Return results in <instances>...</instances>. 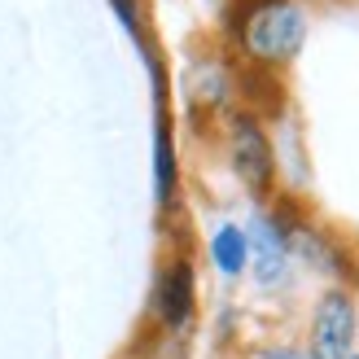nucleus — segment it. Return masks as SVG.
<instances>
[{
	"label": "nucleus",
	"instance_id": "nucleus-2",
	"mask_svg": "<svg viewBox=\"0 0 359 359\" xmlns=\"http://www.w3.org/2000/svg\"><path fill=\"white\" fill-rule=\"evenodd\" d=\"M355 337V307L346 294H325L311 320V359H346Z\"/></svg>",
	"mask_w": 359,
	"mask_h": 359
},
{
	"label": "nucleus",
	"instance_id": "nucleus-3",
	"mask_svg": "<svg viewBox=\"0 0 359 359\" xmlns=\"http://www.w3.org/2000/svg\"><path fill=\"white\" fill-rule=\"evenodd\" d=\"M232 167H237L241 184L250 193H267L272 189V145L255 118H237L232 123Z\"/></svg>",
	"mask_w": 359,
	"mask_h": 359
},
{
	"label": "nucleus",
	"instance_id": "nucleus-7",
	"mask_svg": "<svg viewBox=\"0 0 359 359\" xmlns=\"http://www.w3.org/2000/svg\"><path fill=\"white\" fill-rule=\"evenodd\" d=\"M267 359H302V355H290V351H276V355H267Z\"/></svg>",
	"mask_w": 359,
	"mask_h": 359
},
{
	"label": "nucleus",
	"instance_id": "nucleus-1",
	"mask_svg": "<svg viewBox=\"0 0 359 359\" xmlns=\"http://www.w3.org/2000/svg\"><path fill=\"white\" fill-rule=\"evenodd\" d=\"M302 40H307V18L290 0H255L241 13V44L255 62L280 66L302 48Z\"/></svg>",
	"mask_w": 359,
	"mask_h": 359
},
{
	"label": "nucleus",
	"instance_id": "nucleus-4",
	"mask_svg": "<svg viewBox=\"0 0 359 359\" xmlns=\"http://www.w3.org/2000/svg\"><path fill=\"white\" fill-rule=\"evenodd\" d=\"M158 316L171 329H180L193 316V267L189 263H171L163 280H158Z\"/></svg>",
	"mask_w": 359,
	"mask_h": 359
},
{
	"label": "nucleus",
	"instance_id": "nucleus-5",
	"mask_svg": "<svg viewBox=\"0 0 359 359\" xmlns=\"http://www.w3.org/2000/svg\"><path fill=\"white\" fill-rule=\"evenodd\" d=\"M255 250H259V280L276 285L285 280V232H276L272 224H255Z\"/></svg>",
	"mask_w": 359,
	"mask_h": 359
},
{
	"label": "nucleus",
	"instance_id": "nucleus-6",
	"mask_svg": "<svg viewBox=\"0 0 359 359\" xmlns=\"http://www.w3.org/2000/svg\"><path fill=\"white\" fill-rule=\"evenodd\" d=\"M210 255L215 263H219V272L224 276H237L241 267H245V255H250V245H245V232L241 228H219L215 232V241H210Z\"/></svg>",
	"mask_w": 359,
	"mask_h": 359
}]
</instances>
